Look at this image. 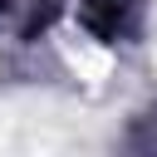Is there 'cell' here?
<instances>
[{
	"label": "cell",
	"mask_w": 157,
	"mask_h": 157,
	"mask_svg": "<svg viewBox=\"0 0 157 157\" xmlns=\"http://www.w3.org/2000/svg\"><path fill=\"white\" fill-rule=\"evenodd\" d=\"M137 15H142V0H74V15L88 34H98L103 44H118L137 29Z\"/></svg>",
	"instance_id": "1"
}]
</instances>
